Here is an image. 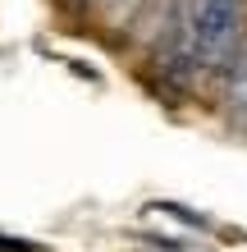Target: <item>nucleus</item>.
I'll list each match as a JSON object with an SVG mask.
<instances>
[{"mask_svg": "<svg viewBox=\"0 0 247 252\" xmlns=\"http://www.w3.org/2000/svg\"><path fill=\"white\" fill-rule=\"evenodd\" d=\"M165 37V69L179 78H220L243 46V0H183Z\"/></svg>", "mask_w": 247, "mask_h": 252, "instance_id": "nucleus-1", "label": "nucleus"}, {"mask_svg": "<svg viewBox=\"0 0 247 252\" xmlns=\"http://www.w3.org/2000/svg\"><path fill=\"white\" fill-rule=\"evenodd\" d=\"M224 83V106L238 124H247V46H238V55L229 60V69L220 73Z\"/></svg>", "mask_w": 247, "mask_h": 252, "instance_id": "nucleus-2", "label": "nucleus"}]
</instances>
